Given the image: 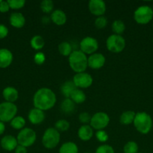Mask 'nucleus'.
Masks as SVG:
<instances>
[{
  "label": "nucleus",
  "instance_id": "423d86ee",
  "mask_svg": "<svg viewBox=\"0 0 153 153\" xmlns=\"http://www.w3.org/2000/svg\"><path fill=\"white\" fill-rule=\"evenodd\" d=\"M36 138H37V134L35 131L30 128H22L16 137L18 145L25 146L26 148L32 146L35 142Z\"/></svg>",
  "mask_w": 153,
  "mask_h": 153
},
{
  "label": "nucleus",
  "instance_id": "4be33fe9",
  "mask_svg": "<svg viewBox=\"0 0 153 153\" xmlns=\"http://www.w3.org/2000/svg\"><path fill=\"white\" fill-rule=\"evenodd\" d=\"M76 89L73 81H67L61 87V92L65 98H70L72 92Z\"/></svg>",
  "mask_w": 153,
  "mask_h": 153
},
{
  "label": "nucleus",
  "instance_id": "f704fd0d",
  "mask_svg": "<svg viewBox=\"0 0 153 153\" xmlns=\"http://www.w3.org/2000/svg\"><path fill=\"white\" fill-rule=\"evenodd\" d=\"M95 137L97 140L100 143H105L107 141L108 138H109L107 133L104 130H99V131H96Z\"/></svg>",
  "mask_w": 153,
  "mask_h": 153
},
{
  "label": "nucleus",
  "instance_id": "b1692460",
  "mask_svg": "<svg viewBox=\"0 0 153 153\" xmlns=\"http://www.w3.org/2000/svg\"><path fill=\"white\" fill-rule=\"evenodd\" d=\"M58 153H78V146L74 142H66L60 146Z\"/></svg>",
  "mask_w": 153,
  "mask_h": 153
},
{
  "label": "nucleus",
  "instance_id": "f3484780",
  "mask_svg": "<svg viewBox=\"0 0 153 153\" xmlns=\"http://www.w3.org/2000/svg\"><path fill=\"white\" fill-rule=\"evenodd\" d=\"M9 22L11 26L16 28H21L26 24L25 16L20 12H13L9 17Z\"/></svg>",
  "mask_w": 153,
  "mask_h": 153
},
{
  "label": "nucleus",
  "instance_id": "ddd939ff",
  "mask_svg": "<svg viewBox=\"0 0 153 153\" xmlns=\"http://www.w3.org/2000/svg\"><path fill=\"white\" fill-rule=\"evenodd\" d=\"M106 62L104 55L101 53H94L88 58V67L93 70H98L104 67Z\"/></svg>",
  "mask_w": 153,
  "mask_h": 153
},
{
  "label": "nucleus",
  "instance_id": "37998d69",
  "mask_svg": "<svg viewBox=\"0 0 153 153\" xmlns=\"http://www.w3.org/2000/svg\"><path fill=\"white\" fill-rule=\"evenodd\" d=\"M4 130H5V126H4V123L0 121V136L4 132Z\"/></svg>",
  "mask_w": 153,
  "mask_h": 153
},
{
  "label": "nucleus",
  "instance_id": "39448f33",
  "mask_svg": "<svg viewBox=\"0 0 153 153\" xmlns=\"http://www.w3.org/2000/svg\"><path fill=\"white\" fill-rule=\"evenodd\" d=\"M153 18V9L148 5H142L135 10L134 19L140 25L148 24Z\"/></svg>",
  "mask_w": 153,
  "mask_h": 153
},
{
  "label": "nucleus",
  "instance_id": "0eeeda50",
  "mask_svg": "<svg viewBox=\"0 0 153 153\" xmlns=\"http://www.w3.org/2000/svg\"><path fill=\"white\" fill-rule=\"evenodd\" d=\"M17 107L14 103L3 102L0 103V121L3 123L10 122L16 117Z\"/></svg>",
  "mask_w": 153,
  "mask_h": 153
},
{
  "label": "nucleus",
  "instance_id": "a19ab883",
  "mask_svg": "<svg viewBox=\"0 0 153 153\" xmlns=\"http://www.w3.org/2000/svg\"><path fill=\"white\" fill-rule=\"evenodd\" d=\"M14 152L15 153H27L28 152V151H27L26 147L20 146V145H18V146H16V149H15Z\"/></svg>",
  "mask_w": 153,
  "mask_h": 153
},
{
  "label": "nucleus",
  "instance_id": "5701e85b",
  "mask_svg": "<svg viewBox=\"0 0 153 153\" xmlns=\"http://www.w3.org/2000/svg\"><path fill=\"white\" fill-rule=\"evenodd\" d=\"M75 109V103L70 98H65L61 103L62 111L66 114H71Z\"/></svg>",
  "mask_w": 153,
  "mask_h": 153
},
{
  "label": "nucleus",
  "instance_id": "7ed1b4c3",
  "mask_svg": "<svg viewBox=\"0 0 153 153\" xmlns=\"http://www.w3.org/2000/svg\"><path fill=\"white\" fill-rule=\"evenodd\" d=\"M134 126L135 128L142 134H147L152 128V119L146 112L141 111L136 113Z\"/></svg>",
  "mask_w": 153,
  "mask_h": 153
},
{
  "label": "nucleus",
  "instance_id": "e433bc0d",
  "mask_svg": "<svg viewBox=\"0 0 153 153\" xmlns=\"http://www.w3.org/2000/svg\"><path fill=\"white\" fill-rule=\"evenodd\" d=\"M92 117L90 116L88 112H82L79 115V120L81 123L84 124V125H88L87 123H90L91 121Z\"/></svg>",
  "mask_w": 153,
  "mask_h": 153
},
{
  "label": "nucleus",
  "instance_id": "a211bd4d",
  "mask_svg": "<svg viewBox=\"0 0 153 153\" xmlns=\"http://www.w3.org/2000/svg\"><path fill=\"white\" fill-rule=\"evenodd\" d=\"M2 97L5 102L14 103L19 97V93L14 87H6L2 91Z\"/></svg>",
  "mask_w": 153,
  "mask_h": 153
},
{
  "label": "nucleus",
  "instance_id": "f8f14e48",
  "mask_svg": "<svg viewBox=\"0 0 153 153\" xmlns=\"http://www.w3.org/2000/svg\"><path fill=\"white\" fill-rule=\"evenodd\" d=\"M88 7L92 14L97 16H104L106 10V4L102 0H91L88 2Z\"/></svg>",
  "mask_w": 153,
  "mask_h": 153
},
{
  "label": "nucleus",
  "instance_id": "2eb2a0df",
  "mask_svg": "<svg viewBox=\"0 0 153 153\" xmlns=\"http://www.w3.org/2000/svg\"><path fill=\"white\" fill-rule=\"evenodd\" d=\"M13 54L9 49L5 48L0 49V68L8 67L13 62Z\"/></svg>",
  "mask_w": 153,
  "mask_h": 153
},
{
  "label": "nucleus",
  "instance_id": "09e8293b",
  "mask_svg": "<svg viewBox=\"0 0 153 153\" xmlns=\"http://www.w3.org/2000/svg\"><path fill=\"white\" fill-rule=\"evenodd\" d=\"M86 153H88V152H86Z\"/></svg>",
  "mask_w": 153,
  "mask_h": 153
},
{
  "label": "nucleus",
  "instance_id": "412c9836",
  "mask_svg": "<svg viewBox=\"0 0 153 153\" xmlns=\"http://www.w3.org/2000/svg\"><path fill=\"white\" fill-rule=\"evenodd\" d=\"M136 113L133 111H126L121 114L119 118V121L122 125L128 126L133 123L134 120Z\"/></svg>",
  "mask_w": 153,
  "mask_h": 153
},
{
  "label": "nucleus",
  "instance_id": "de8ad7c7",
  "mask_svg": "<svg viewBox=\"0 0 153 153\" xmlns=\"http://www.w3.org/2000/svg\"><path fill=\"white\" fill-rule=\"evenodd\" d=\"M152 41H153V39H152Z\"/></svg>",
  "mask_w": 153,
  "mask_h": 153
},
{
  "label": "nucleus",
  "instance_id": "72a5a7b5",
  "mask_svg": "<svg viewBox=\"0 0 153 153\" xmlns=\"http://www.w3.org/2000/svg\"><path fill=\"white\" fill-rule=\"evenodd\" d=\"M107 25V19L104 16H98L94 20V25L98 29H102L104 28Z\"/></svg>",
  "mask_w": 153,
  "mask_h": 153
},
{
  "label": "nucleus",
  "instance_id": "cd10ccee",
  "mask_svg": "<svg viewBox=\"0 0 153 153\" xmlns=\"http://www.w3.org/2000/svg\"><path fill=\"white\" fill-rule=\"evenodd\" d=\"M111 27H112V31L114 32V34H117V35H121L125 30V25L123 21L120 19H116L114 21Z\"/></svg>",
  "mask_w": 153,
  "mask_h": 153
},
{
  "label": "nucleus",
  "instance_id": "c03bdc74",
  "mask_svg": "<svg viewBox=\"0 0 153 153\" xmlns=\"http://www.w3.org/2000/svg\"><path fill=\"white\" fill-rule=\"evenodd\" d=\"M138 153H142V152H138Z\"/></svg>",
  "mask_w": 153,
  "mask_h": 153
},
{
  "label": "nucleus",
  "instance_id": "2f4dec72",
  "mask_svg": "<svg viewBox=\"0 0 153 153\" xmlns=\"http://www.w3.org/2000/svg\"><path fill=\"white\" fill-rule=\"evenodd\" d=\"M40 10L45 13H50L54 7V4L51 0H44L40 2Z\"/></svg>",
  "mask_w": 153,
  "mask_h": 153
},
{
  "label": "nucleus",
  "instance_id": "1a4fd4ad",
  "mask_svg": "<svg viewBox=\"0 0 153 153\" xmlns=\"http://www.w3.org/2000/svg\"><path fill=\"white\" fill-rule=\"evenodd\" d=\"M110 123V117L105 112H97L92 117L90 126L94 129L99 131L104 130Z\"/></svg>",
  "mask_w": 153,
  "mask_h": 153
},
{
  "label": "nucleus",
  "instance_id": "7c9ffc66",
  "mask_svg": "<svg viewBox=\"0 0 153 153\" xmlns=\"http://www.w3.org/2000/svg\"><path fill=\"white\" fill-rule=\"evenodd\" d=\"M139 146L135 141H128L123 147L124 153H138Z\"/></svg>",
  "mask_w": 153,
  "mask_h": 153
},
{
  "label": "nucleus",
  "instance_id": "9d476101",
  "mask_svg": "<svg viewBox=\"0 0 153 153\" xmlns=\"http://www.w3.org/2000/svg\"><path fill=\"white\" fill-rule=\"evenodd\" d=\"M80 48L81 52L86 55H92L98 49V43L94 37H86L80 43Z\"/></svg>",
  "mask_w": 153,
  "mask_h": 153
},
{
  "label": "nucleus",
  "instance_id": "aec40b11",
  "mask_svg": "<svg viewBox=\"0 0 153 153\" xmlns=\"http://www.w3.org/2000/svg\"><path fill=\"white\" fill-rule=\"evenodd\" d=\"M50 19L51 21L56 25H63L67 21V16L63 10L57 9L52 12Z\"/></svg>",
  "mask_w": 153,
  "mask_h": 153
},
{
  "label": "nucleus",
  "instance_id": "f03ea898",
  "mask_svg": "<svg viewBox=\"0 0 153 153\" xmlns=\"http://www.w3.org/2000/svg\"><path fill=\"white\" fill-rule=\"evenodd\" d=\"M69 66L76 73H84L88 67V58L80 50L72 52L68 57Z\"/></svg>",
  "mask_w": 153,
  "mask_h": 153
},
{
  "label": "nucleus",
  "instance_id": "bb28decb",
  "mask_svg": "<svg viewBox=\"0 0 153 153\" xmlns=\"http://www.w3.org/2000/svg\"><path fill=\"white\" fill-rule=\"evenodd\" d=\"M58 50L62 56L69 57L72 53V46L68 42H62L58 46Z\"/></svg>",
  "mask_w": 153,
  "mask_h": 153
},
{
  "label": "nucleus",
  "instance_id": "6ab92c4d",
  "mask_svg": "<svg viewBox=\"0 0 153 153\" xmlns=\"http://www.w3.org/2000/svg\"><path fill=\"white\" fill-rule=\"evenodd\" d=\"M78 137L82 141H88L91 140L93 137V128L90 126V125H82L78 129Z\"/></svg>",
  "mask_w": 153,
  "mask_h": 153
},
{
  "label": "nucleus",
  "instance_id": "f257e3e1",
  "mask_svg": "<svg viewBox=\"0 0 153 153\" xmlns=\"http://www.w3.org/2000/svg\"><path fill=\"white\" fill-rule=\"evenodd\" d=\"M56 102V96L51 89L42 88L38 90L33 97L34 108L40 110L48 111L52 108Z\"/></svg>",
  "mask_w": 153,
  "mask_h": 153
},
{
  "label": "nucleus",
  "instance_id": "c9c22d12",
  "mask_svg": "<svg viewBox=\"0 0 153 153\" xmlns=\"http://www.w3.org/2000/svg\"><path fill=\"white\" fill-rule=\"evenodd\" d=\"M95 153H115L113 148L107 144H103L99 146L96 149Z\"/></svg>",
  "mask_w": 153,
  "mask_h": 153
},
{
  "label": "nucleus",
  "instance_id": "473e14b6",
  "mask_svg": "<svg viewBox=\"0 0 153 153\" xmlns=\"http://www.w3.org/2000/svg\"><path fill=\"white\" fill-rule=\"evenodd\" d=\"M8 3L9 4L10 9L13 10H19L25 6V0H8Z\"/></svg>",
  "mask_w": 153,
  "mask_h": 153
},
{
  "label": "nucleus",
  "instance_id": "4c0bfd02",
  "mask_svg": "<svg viewBox=\"0 0 153 153\" xmlns=\"http://www.w3.org/2000/svg\"><path fill=\"white\" fill-rule=\"evenodd\" d=\"M45 60H46V56L43 52H39L34 55V61L38 65H42L45 62Z\"/></svg>",
  "mask_w": 153,
  "mask_h": 153
},
{
  "label": "nucleus",
  "instance_id": "58836bf2",
  "mask_svg": "<svg viewBox=\"0 0 153 153\" xmlns=\"http://www.w3.org/2000/svg\"><path fill=\"white\" fill-rule=\"evenodd\" d=\"M8 32L9 31L8 27L3 24L0 23V40L5 38L8 34Z\"/></svg>",
  "mask_w": 153,
  "mask_h": 153
},
{
  "label": "nucleus",
  "instance_id": "a878e982",
  "mask_svg": "<svg viewBox=\"0 0 153 153\" xmlns=\"http://www.w3.org/2000/svg\"><path fill=\"white\" fill-rule=\"evenodd\" d=\"M31 47L34 50H40L45 45L44 40L40 35H35L30 40Z\"/></svg>",
  "mask_w": 153,
  "mask_h": 153
},
{
  "label": "nucleus",
  "instance_id": "49530a36",
  "mask_svg": "<svg viewBox=\"0 0 153 153\" xmlns=\"http://www.w3.org/2000/svg\"><path fill=\"white\" fill-rule=\"evenodd\" d=\"M1 1H1V0H0V2H1Z\"/></svg>",
  "mask_w": 153,
  "mask_h": 153
},
{
  "label": "nucleus",
  "instance_id": "20e7f679",
  "mask_svg": "<svg viewBox=\"0 0 153 153\" xmlns=\"http://www.w3.org/2000/svg\"><path fill=\"white\" fill-rule=\"evenodd\" d=\"M60 142V133L55 128H48L42 137V144L45 148L52 149L56 147Z\"/></svg>",
  "mask_w": 153,
  "mask_h": 153
},
{
  "label": "nucleus",
  "instance_id": "a18cd8bd",
  "mask_svg": "<svg viewBox=\"0 0 153 153\" xmlns=\"http://www.w3.org/2000/svg\"><path fill=\"white\" fill-rule=\"evenodd\" d=\"M152 28H153V23H152Z\"/></svg>",
  "mask_w": 153,
  "mask_h": 153
},
{
  "label": "nucleus",
  "instance_id": "c756f323",
  "mask_svg": "<svg viewBox=\"0 0 153 153\" xmlns=\"http://www.w3.org/2000/svg\"><path fill=\"white\" fill-rule=\"evenodd\" d=\"M55 128L58 131V132H59V131H61V132L67 131L70 128V123H69L68 121H67L66 120H58L56 121V123H55Z\"/></svg>",
  "mask_w": 153,
  "mask_h": 153
},
{
  "label": "nucleus",
  "instance_id": "dca6fc26",
  "mask_svg": "<svg viewBox=\"0 0 153 153\" xmlns=\"http://www.w3.org/2000/svg\"><path fill=\"white\" fill-rule=\"evenodd\" d=\"M29 122L33 125H39L42 123L45 119V114L43 111L36 108L32 109L28 114Z\"/></svg>",
  "mask_w": 153,
  "mask_h": 153
},
{
  "label": "nucleus",
  "instance_id": "9b49d317",
  "mask_svg": "<svg viewBox=\"0 0 153 153\" xmlns=\"http://www.w3.org/2000/svg\"><path fill=\"white\" fill-rule=\"evenodd\" d=\"M72 81L76 88H88L93 83V79L91 75L85 72L76 73Z\"/></svg>",
  "mask_w": 153,
  "mask_h": 153
},
{
  "label": "nucleus",
  "instance_id": "393cba45",
  "mask_svg": "<svg viewBox=\"0 0 153 153\" xmlns=\"http://www.w3.org/2000/svg\"><path fill=\"white\" fill-rule=\"evenodd\" d=\"M70 99L75 104H81L86 101V94L83 91L76 88L72 92Z\"/></svg>",
  "mask_w": 153,
  "mask_h": 153
},
{
  "label": "nucleus",
  "instance_id": "79ce46f5",
  "mask_svg": "<svg viewBox=\"0 0 153 153\" xmlns=\"http://www.w3.org/2000/svg\"><path fill=\"white\" fill-rule=\"evenodd\" d=\"M51 21V19L50 17H49V16H44L43 18H42V22H43L44 25H47V24H49L50 22Z\"/></svg>",
  "mask_w": 153,
  "mask_h": 153
},
{
  "label": "nucleus",
  "instance_id": "ea45409f",
  "mask_svg": "<svg viewBox=\"0 0 153 153\" xmlns=\"http://www.w3.org/2000/svg\"><path fill=\"white\" fill-rule=\"evenodd\" d=\"M10 10V7L8 3V1H2L0 2V12L2 13H7Z\"/></svg>",
  "mask_w": 153,
  "mask_h": 153
},
{
  "label": "nucleus",
  "instance_id": "c85d7f7f",
  "mask_svg": "<svg viewBox=\"0 0 153 153\" xmlns=\"http://www.w3.org/2000/svg\"><path fill=\"white\" fill-rule=\"evenodd\" d=\"M10 126L16 130H22L26 125V120L21 116H16L10 122Z\"/></svg>",
  "mask_w": 153,
  "mask_h": 153
},
{
  "label": "nucleus",
  "instance_id": "6e6552de",
  "mask_svg": "<svg viewBox=\"0 0 153 153\" xmlns=\"http://www.w3.org/2000/svg\"><path fill=\"white\" fill-rule=\"evenodd\" d=\"M125 40L121 35L112 34L106 39V48L112 53H119L125 48Z\"/></svg>",
  "mask_w": 153,
  "mask_h": 153
},
{
  "label": "nucleus",
  "instance_id": "4468645a",
  "mask_svg": "<svg viewBox=\"0 0 153 153\" xmlns=\"http://www.w3.org/2000/svg\"><path fill=\"white\" fill-rule=\"evenodd\" d=\"M2 148L8 152H11L14 151L16 146H18V142L16 140V137H15L13 135H5L1 139L0 141Z\"/></svg>",
  "mask_w": 153,
  "mask_h": 153
}]
</instances>
